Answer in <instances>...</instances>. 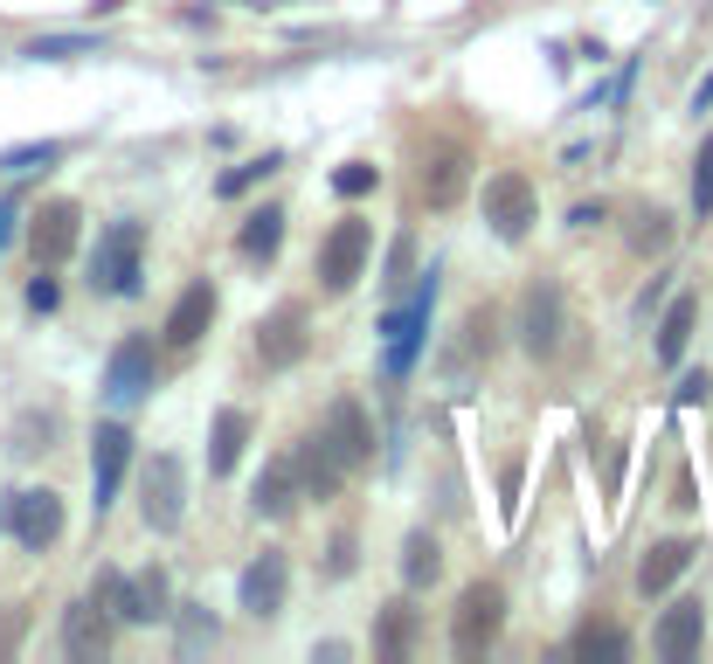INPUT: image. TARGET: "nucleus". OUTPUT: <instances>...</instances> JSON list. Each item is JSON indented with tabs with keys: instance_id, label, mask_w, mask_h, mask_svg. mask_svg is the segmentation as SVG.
<instances>
[{
	"instance_id": "obj_1",
	"label": "nucleus",
	"mask_w": 713,
	"mask_h": 664,
	"mask_svg": "<svg viewBox=\"0 0 713 664\" xmlns=\"http://www.w3.org/2000/svg\"><path fill=\"white\" fill-rule=\"evenodd\" d=\"M429 312H437V263L416 271V291L402 305H388V318H381V381H409V367L429 347Z\"/></svg>"
},
{
	"instance_id": "obj_2",
	"label": "nucleus",
	"mask_w": 713,
	"mask_h": 664,
	"mask_svg": "<svg viewBox=\"0 0 713 664\" xmlns=\"http://www.w3.org/2000/svg\"><path fill=\"white\" fill-rule=\"evenodd\" d=\"M139 271H146V222H111L90 250V291L98 298H133L139 291Z\"/></svg>"
},
{
	"instance_id": "obj_3",
	"label": "nucleus",
	"mask_w": 713,
	"mask_h": 664,
	"mask_svg": "<svg viewBox=\"0 0 713 664\" xmlns=\"http://www.w3.org/2000/svg\"><path fill=\"white\" fill-rule=\"evenodd\" d=\"M513 333L534 360H561V347H568V291H561L554 277H534L527 298H520Z\"/></svg>"
},
{
	"instance_id": "obj_4",
	"label": "nucleus",
	"mask_w": 713,
	"mask_h": 664,
	"mask_svg": "<svg viewBox=\"0 0 713 664\" xmlns=\"http://www.w3.org/2000/svg\"><path fill=\"white\" fill-rule=\"evenodd\" d=\"M505 630V588L499 581H472L450 610V651L458 657H485Z\"/></svg>"
},
{
	"instance_id": "obj_5",
	"label": "nucleus",
	"mask_w": 713,
	"mask_h": 664,
	"mask_svg": "<svg viewBox=\"0 0 713 664\" xmlns=\"http://www.w3.org/2000/svg\"><path fill=\"white\" fill-rule=\"evenodd\" d=\"M485 222H492V236L499 242H527L534 236V222H540V195H534V180L520 174V166H499V174H485Z\"/></svg>"
},
{
	"instance_id": "obj_6",
	"label": "nucleus",
	"mask_w": 713,
	"mask_h": 664,
	"mask_svg": "<svg viewBox=\"0 0 713 664\" xmlns=\"http://www.w3.org/2000/svg\"><path fill=\"white\" fill-rule=\"evenodd\" d=\"M0 526H8L14 547H28V554H49V547L63 540V499H55L49 485L8 491V499H0Z\"/></svg>"
},
{
	"instance_id": "obj_7",
	"label": "nucleus",
	"mask_w": 713,
	"mask_h": 664,
	"mask_svg": "<svg viewBox=\"0 0 713 664\" xmlns=\"http://www.w3.org/2000/svg\"><path fill=\"white\" fill-rule=\"evenodd\" d=\"M367 256H374V229H367L361 215H340L326 229V242H318V291H326V298L353 291L361 271H367Z\"/></svg>"
},
{
	"instance_id": "obj_8",
	"label": "nucleus",
	"mask_w": 713,
	"mask_h": 664,
	"mask_svg": "<svg viewBox=\"0 0 713 664\" xmlns=\"http://www.w3.org/2000/svg\"><path fill=\"white\" fill-rule=\"evenodd\" d=\"M312 436H318V443L333 450V464H340L347 478H353V471H361V464H374V423H367L361 394H333Z\"/></svg>"
},
{
	"instance_id": "obj_9",
	"label": "nucleus",
	"mask_w": 713,
	"mask_h": 664,
	"mask_svg": "<svg viewBox=\"0 0 713 664\" xmlns=\"http://www.w3.org/2000/svg\"><path fill=\"white\" fill-rule=\"evenodd\" d=\"M139 519L153 526V534H180V519H187V471H180L174 450L146 458V471H139Z\"/></svg>"
},
{
	"instance_id": "obj_10",
	"label": "nucleus",
	"mask_w": 713,
	"mask_h": 664,
	"mask_svg": "<svg viewBox=\"0 0 713 664\" xmlns=\"http://www.w3.org/2000/svg\"><path fill=\"white\" fill-rule=\"evenodd\" d=\"M492 347H499V312H492V305L464 312V326L450 333V347H443V360H437V374H443L450 388H472V381H478V367L492 360Z\"/></svg>"
},
{
	"instance_id": "obj_11",
	"label": "nucleus",
	"mask_w": 713,
	"mask_h": 664,
	"mask_svg": "<svg viewBox=\"0 0 713 664\" xmlns=\"http://www.w3.org/2000/svg\"><path fill=\"white\" fill-rule=\"evenodd\" d=\"M285 596H291V561H285V547H264V554L242 567L236 602H242V616L271 623V616H285Z\"/></svg>"
},
{
	"instance_id": "obj_12",
	"label": "nucleus",
	"mask_w": 713,
	"mask_h": 664,
	"mask_svg": "<svg viewBox=\"0 0 713 664\" xmlns=\"http://www.w3.org/2000/svg\"><path fill=\"white\" fill-rule=\"evenodd\" d=\"M77 236H84V208H77V201H42V208L28 215V256H35V271L70 263Z\"/></svg>"
},
{
	"instance_id": "obj_13",
	"label": "nucleus",
	"mask_w": 713,
	"mask_h": 664,
	"mask_svg": "<svg viewBox=\"0 0 713 664\" xmlns=\"http://www.w3.org/2000/svg\"><path fill=\"white\" fill-rule=\"evenodd\" d=\"M153 374H160L153 339L133 333V339H118V347H111V360H104V394L133 409V402H146V394H153Z\"/></svg>"
},
{
	"instance_id": "obj_14",
	"label": "nucleus",
	"mask_w": 713,
	"mask_h": 664,
	"mask_svg": "<svg viewBox=\"0 0 713 664\" xmlns=\"http://www.w3.org/2000/svg\"><path fill=\"white\" fill-rule=\"evenodd\" d=\"M305 353H312V312L305 305H277L264 326H257V360H264L271 374L298 367Z\"/></svg>"
},
{
	"instance_id": "obj_15",
	"label": "nucleus",
	"mask_w": 713,
	"mask_h": 664,
	"mask_svg": "<svg viewBox=\"0 0 713 664\" xmlns=\"http://www.w3.org/2000/svg\"><path fill=\"white\" fill-rule=\"evenodd\" d=\"M125 464H133V429H125V423H98V436H90V505H98V512L118 505Z\"/></svg>"
},
{
	"instance_id": "obj_16",
	"label": "nucleus",
	"mask_w": 713,
	"mask_h": 664,
	"mask_svg": "<svg viewBox=\"0 0 713 664\" xmlns=\"http://www.w3.org/2000/svg\"><path fill=\"white\" fill-rule=\"evenodd\" d=\"M706 643V602H672V610L659 616V630H651V651H659L665 664H692Z\"/></svg>"
},
{
	"instance_id": "obj_17",
	"label": "nucleus",
	"mask_w": 713,
	"mask_h": 664,
	"mask_svg": "<svg viewBox=\"0 0 713 664\" xmlns=\"http://www.w3.org/2000/svg\"><path fill=\"white\" fill-rule=\"evenodd\" d=\"M63 651L77 664H98L111 651V610L98 596H84V602H70V610H63Z\"/></svg>"
},
{
	"instance_id": "obj_18",
	"label": "nucleus",
	"mask_w": 713,
	"mask_h": 664,
	"mask_svg": "<svg viewBox=\"0 0 713 664\" xmlns=\"http://www.w3.org/2000/svg\"><path fill=\"white\" fill-rule=\"evenodd\" d=\"M464 187H472V153H464V146H443V153H429V160H423L416 195H423L429 208H458V201H464Z\"/></svg>"
},
{
	"instance_id": "obj_19",
	"label": "nucleus",
	"mask_w": 713,
	"mask_h": 664,
	"mask_svg": "<svg viewBox=\"0 0 713 664\" xmlns=\"http://www.w3.org/2000/svg\"><path fill=\"white\" fill-rule=\"evenodd\" d=\"M209 326H215V284H209V277H195V284H187V291L174 298V312H166V347L187 353Z\"/></svg>"
},
{
	"instance_id": "obj_20",
	"label": "nucleus",
	"mask_w": 713,
	"mask_h": 664,
	"mask_svg": "<svg viewBox=\"0 0 713 664\" xmlns=\"http://www.w3.org/2000/svg\"><path fill=\"white\" fill-rule=\"evenodd\" d=\"M692 326H700V298H692V291H679V298L665 305V318H659V339H651L659 367H679V360H686V347H692Z\"/></svg>"
},
{
	"instance_id": "obj_21",
	"label": "nucleus",
	"mask_w": 713,
	"mask_h": 664,
	"mask_svg": "<svg viewBox=\"0 0 713 664\" xmlns=\"http://www.w3.org/2000/svg\"><path fill=\"white\" fill-rule=\"evenodd\" d=\"M692 554H700L692 540H659L645 561H637V596H665V588L692 567Z\"/></svg>"
},
{
	"instance_id": "obj_22",
	"label": "nucleus",
	"mask_w": 713,
	"mask_h": 664,
	"mask_svg": "<svg viewBox=\"0 0 713 664\" xmlns=\"http://www.w3.org/2000/svg\"><path fill=\"white\" fill-rule=\"evenodd\" d=\"M291 464H298V491H305V499H333V491L347 485V471L333 464V450L318 443V436H305V443L291 450Z\"/></svg>"
},
{
	"instance_id": "obj_23",
	"label": "nucleus",
	"mask_w": 713,
	"mask_h": 664,
	"mask_svg": "<svg viewBox=\"0 0 713 664\" xmlns=\"http://www.w3.org/2000/svg\"><path fill=\"white\" fill-rule=\"evenodd\" d=\"M298 499H305V491H298V464H291V458H271V471H264L257 491H250V505L264 512V519H285Z\"/></svg>"
},
{
	"instance_id": "obj_24",
	"label": "nucleus",
	"mask_w": 713,
	"mask_h": 664,
	"mask_svg": "<svg viewBox=\"0 0 713 664\" xmlns=\"http://www.w3.org/2000/svg\"><path fill=\"white\" fill-rule=\"evenodd\" d=\"M242 443H250V415H242V409H222L215 429H209V478H229L236 458H242Z\"/></svg>"
},
{
	"instance_id": "obj_25",
	"label": "nucleus",
	"mask_w": 713,
	"mask_h": 664,
	"mask_svg": "<svg viewBox=\"0 0 713 664\" xmlns=\"http://www.w3.org/2000/svg\"><path fill=\"white\" fill-rule=\"evenodd\" d=\"M174 616V581H166V567H139L133 575V623H166Z\"/></svg>"
},
{
	"instance_id": "obj_26",
	"label": "nucleus",
	"mask_w": 713,
	"mask_h": 664,
	"mask_svg": "<svg viewBox=\"0 0 713 664\" xmlns=\"http://www.w3.org/2000/svg\"><path fill=\"white\" fill-rule=\"evenodd\" d=\"M277 242H285V208H257V215L242 222L236 250L250 256V263H271V256H277Z\"/></svg>"
},
{
	"instance_id": "obj_27",
	"label": "nucleus",
	"mask_w": 713,
	"mask_h": 664,
	"mask_svg": "<svg viewBox=\"0 0 713 664\" xmlns=\"http://www.w3.org/2000/svg\"><path fill=\"white\" fill-rule=\"evenodd\" d=\"M374 651H381V657H409V651H416V610H409V602H388V610H381V623H374Z\"/></svg>"
},
{
	"instance_id": "obj_28",
	"label": "nucleus",
	"mask_w": 713,
	"mask_h": 664,
	"mask_svg": "<svg viewBox=\"0 0 713 664\" xmlns=\"http://www.w3.org/2000/svg\"><path fill=\"white\" fill-rule=\"evenodd\" d=\"M180 630V657H201L215 643V616H209V602H174V616H166Z\"/></svg>"
},
{
	"instance_id": "obj_29",
	"label": "nucleus",
	"mask_w": 713,
	"mask_h": 664,
	"mask_svg": "<svg viewBox=\"0 0 713 664\" xmlns=\"http://www.w3.org/2000/svg\"><path fill=\"white\" fill-rule=\"evenodd\" d=\"M437 575H443V547L429 540V534H409L402 540V581L409 588H429Z\"/></svg>"
},
{
	"instance_id": "obj_30",
	"label": "nucleus",
	"mask_w": 713,
	"mask_h": 664,
	"mask_svg": "<svg viewBox=\"0 0 713 664\" xmlns=\"http://www.w3.org/2000/svg\"><path fill=\"white\" fill-rule=\"evenodd\" d=\"M49 436H55V415H49V409H28L22 423L8 429V450H14V458H42Z\"/></svg>"
},
{
	"instance_id": "obj_31",
	"label": "nucleus",
	"mask_w": 713,
	"mask_h": 664,
	"mask_svg": "<svg viewBox=\"0 0 713 664\" xmlns=\"http://www.w3.org/2000/svg\"><path fill=\"white\" fill-rule=\"evenodd\" d=\"M568 651H575V657H624V651H630V637L616 630V623H581Z\"/></svg>"
},
{
	"instance_id": "obj_32",
	"label": "nucleus",
	"mask_w": 713,
	"mask_h": 664,
	"mask_svg": "<svg viewBox=\"0 0 713 664\" xmlns=\"http://www.w3.org/2000/svg\"><path fill=\"white\" fill-rule=\"evenodd\" d=\"M90 596L111 610V623H133V575H125V567H98V588H90Z\"/></svg>"
},
{
	"instance_id": "obj_33",
	"label": "nucleus",
	"mask_w": 713,
	"mask_h": 664,
	"mask_svg": "<svg viewBox=\"0 0 713 664\" xmlns=\"http://www.w3.org/2000/svg\"><path fill=\"white\" fill-rule=\"evenodd\" d=\"M277 166H285V160H277V153H264V160H242V166H229V174H222V180H215V195H222V201H236V195H250V187H257V180H271V174H277Z\"/></svg>"
},
{
	"instance_id": "obj_34",
	"label": "nucleus",
	"mask_w": 713,
	"mask_h": 664,
	"mask_svg": "<svg viewBox=\"0 0 713 664\" xmlns=\"http://www.w3.org/2000/svg\"><path fill=\"white\" fill-rule=\"evenodd\" d=\"M665 242H672V215H665V208H637L630 250H637V256H651V250H665Z\"/></svg>"
},
{
	"instance_id": "obj_35",
	"label": "nucleus",
	"mask_w": 713,
	"mask_h": 664,
	"mask_svg": "<svg viewBox=\"0 0 713 664\" xmlns=\"http://www.w3.org/2000/svg\"><path fill=\"white\" fill-rule=\"evenodd\" d=\"M28 55L35 63H70V55H98V42H90V35H35Z\"/></svg>"
},
{
	"instance_id": "obj_36",
	"label": "nucleus",
	"mask_w": 713,
	"mask_h": 664,
	"mask_svg": "<svg viewBox=\"0 0 713 664\" xmlns=\"http://www.w3.org/2000/svg\"><path fill=\"white\" fill-rule=\"evenodd\" d=\"M55 160H63V139L14 146V153H0V174H35V166H55Z\"/></svg>"
},
{
	"instance_id": "obj_37",
	"label": "nucleus",
	"mask_w": 713,
	"mask_h": 664,
	"mask_svg": "<svg viewBox=\"0 0 713 664\" xmlns=\"http://www.w3.org/2000/svg\"><path fill=\"white\" fill-rule=\"evenodd\" d=\"M374 187H381V166H367V160H347L340 174H333V195H347V201L374 195Z\"/></svg>"
},
{
	"instance_id": "obj_38",
	"label": "nucleus",
	"mask_w": 713,
	"mask_h": 664,
	"mask_svg": "<svg viewBox=\"0 0 713 664\" xmlns=\"http://www.w3.org/2000/svg\"><path fill=\"white\" fill-rule=\"evenodd\" d=\"M692 215H713V131H706L700 160H692Z\"/></svg>"
},
{
	"instance_id": "obj_39",
	"label": "nucleus",
	"mask_w": 713,
	"mask_h": 664,
	"mask_svg": "<svg viewBox=\"0 0 713 664\" xmlns=\"http://www.w3.org/2000/svg\"><path fill=\"white\" fill-rule=\"evenodd\" d=\"M22 637H28V610H22V602H8V610H0V657L22 651Z\"/></svg>"
},
{
	"instance_id": "obj_40",
	"label": "nucleus",
	"mask_w": 713,
	"mask_h": 664,
	"mask_svg": "<svg viewBox=\"0 0 713 664\" xmlns=\"http://www.w3.org/2000/svg\"><path fill=\"white\" fill-rule=\"evenodd\" d=\"M409 263H416V236H402L396 250H388V277H381V291H402V277H409Z\"/></svg>"
},
{
	"instance_id": "obj_41",
	"label": "nucleus",
	"mask_w": 713,
	"mask_h": 664,
	"mask_svg": "<svg viewBox=\"0 0 713 664\" xmlns=\"http://www.w3.org/2000/svg\"><path fill=\"white\" fill-rule=\"evenodd\" d=\"M706 394H713V374H686V381H679V409H700Z\"/></svg>"
},
{
	"instance_id": "obj_42",
	"label": "nucleus",
	"mask_w": 713,
	"mask_h": 664,
	"mask_svg": "<svg viewBox=\"0 0 713 664\" xmlns=\"http://www.w3.org/2000/svg\"><path fill=\"white\" fill-rule=\"evenodd\" d=\"M55 298H63V291H55V277H49V271L28 284V305H35V312H55Z\"/></svg>"
},
{
	"instance_id": "obj_43",
	"label": "nucleus",
	"mask_w": 713,
	"mask_h": 664,
	"mask_svg": "<svg viewBox=\"0 0 713 664\" xmlns=\"http://www.w3.org/2000/svg\"><path fill=\"white\" fill-rule=\"evenodd\" d=\"M14 229H22V208H14V201H0V250L14 242Z\"/></svg>"
},
{
	"instance_id": "obj_44",
	"label": "nucleus",
	"mask_w": 713,
	"mask_h": 664,
	"mask_svg": "<svg viewBox=\"0 0 713 664\" xmlns=\"http://www.w3.org/2000/svg\"><path fill=\"white\" fill-rule=\"evenodd\" d=\"M603 215H610V208H603V201H581V208H575V215H568V222H575V229H596V222H603Z\"/></svg>"
},
{
	"instance_id": "obj_45",
	"label": "nucleus",
	"mask_w": 713,
	"mask_h": 664,
	"mask_svg": "<svg viewBox=\"0 0 713 664\" xmlns=\"http://www.w3.org/2000/svg\"><path fill=\"white\" fill-rule=\"evenodd\" d=\"M347 567H353V540L340 534V540H333V575H347Z\"/></svg>"
},
{
	"instance_id": "obj_46",
	"label": "nucleus",
	"mask_w": 713,
	"mask_h": 664,
	"mask_svg": "<svg viewBox=\"0 0 713 664\" xmlns=\"http://www.w3.org/2000/svg\"><path fill=\"white\" fill-rule=\"evenodd\" d=\"M713 104V77H700V90H692V111H706Z\"/></svg>"
},
{
	"instance_id": "obj_47",
	"label": "nucleus",
	"mask_w": 713,
	"mask_h": 664,
	"mask_svg": "<svg viewBox=\"0 0 713 664\" xmlns=\"http://www.w3.org/2000/svg\"><path fill=\"white\" fill-rule=\"evenodd\" d=\"M250 8H271V0H250Z\"/></svg>"
}]
</instances>
